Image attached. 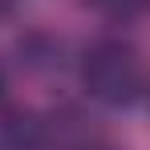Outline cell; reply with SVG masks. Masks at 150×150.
<instances>
[{"label": "cell", "mask_w": 150, "mask_h": 150, "mask_svg": "<svg viewBox=\"0 0 150 150\" xmlns=\"http://www.w3.org/2000/svg\"><path fill=\"white\" fill-rule=\"evenodd\" d=\"M77 73H81L85 93L105 101V105H130V101L142 93V85H146V73H142L138 53L130 49L126 41H114V37L93 41L89 49L81 53Z\"/></svg>", "instance_id": "cell-1"}, {"label": "cell", "mask_w": 150, "mask_h": 150, "mask_svg": "<svg viewBox=\"0 0 150 150\" xmlns=\"http://www.w3.org/2000/svg\"><path fill=\"white\" fill-rule=\"evenodd\" d=\"M53 126L33 110L0 114V150H49Z\"/></svg>", "instance_id": "cell-2"}, {"label": "cell", "mask_w": 150, "mask_h": 150, "mask_svg": "<svg viewBox=\"0 0 150 150\" xmlns=\"http://www.w3.org/2000/svg\"><path fill=\"white\" fill-rule=\"evenodd\" d=\"M16 61L28 73H53L65 65V41L49 28H28L16 41Z\"/></svg>", "instance_id": "cell-3"}, {"label": "cell", "mask_w": 150, "mask_h": 150, "mask_svg": "<svg viewBox=\"0 0 150 150\" xmlns=\"http://www.w3.org/2000/svg\"><path fill=\"white\" fill-rule=\"evenodd\" d=\"M89 4L110 21H134V16H142L150 8V0H89Z\"/></svg>", "instance_id": "cell-4"}, {"label": "cell", "mask_w": 150, "mask_h": 150, "mask_svg": "<svg viewBox=\"0 0 150 150\" xmlns=\"http://www.w3.org/2000/svg\"><path fill=\"white\" fill-rule=\"evenodd\" d=\"M12 8H16V0H0V16H8Z\"/></svg>", "instance_id": "cell-5"}, {"label": "cell", "mask_w": 150, "mask_h": 150, "mask_svg": "<svg viewBox=\"0 0 150 150\" xmlns=\"http://www.w3.org/2000/svg\"><path fill=\"white\" fill-rule=\"evenodd\" d=\"M81 150H110V146H101V142H85Z\"/></svg>", "instance_id": "cell-6"}, {"label": "cell", "mask_w": 150, "mask_h": 150, "mask_svg": "<svg viewBox=\"0 0 150 150\" xmlns=\"http://www.w3.org/2000/svg\"><path fill=\"white\" fill-rule=\"evenodd\" d=\"M0 93H4V69H0Z\"/></svg>", "instance_id": "cell-7"}]
</instances>
